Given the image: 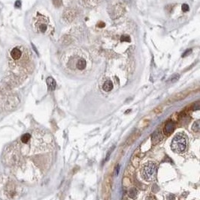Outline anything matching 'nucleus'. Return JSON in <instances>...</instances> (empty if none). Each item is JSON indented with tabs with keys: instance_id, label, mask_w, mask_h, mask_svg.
I'll list each match as a JSON object with an SVG mask.
<instances>
[{
	"instance_id": "obj_1",
	"label": "nucleus",
	"mask_w": 200,
	"mask_h": 200,
	"mask_svg": "<svg viewBox=\"0 0 200 200\" xmlns=\"http://www.w3.org/2000/svg\"><path fill=\"white\" fill-rule=\"evenodd\" d=\"M157 165L154 162L148 161L143 164L141 168V176L146 181H152L155 179Z\"/></svg>"
},
{
	"instance_id": "obj_2",
	"label": "nucleus",
	"mask_w": 200,
	"mask_h": 200,
	"mask_svg": "<svg viewBox=\"0 0 200 200\" xmlns=\"http://www.w3.org/2000/svg\"><path fill=\"white\" fill-rule=\"evenodd\" d=\"M187 146V140L186 136L182 133L176 134L171 144V148L172 151L175 153H182L186 150Z\"/></svg>"
},
{
	"instance_id": "obj_3",
	"label": "nucleus",
	"mask_w": 200,
	"mask_h": 200,
	"mask_svg": "<svg viewBox=\"0 0 200 200\" xmlns=\"http://www.w3.org/2000/svg\"><path fill=\"white\" fill-rule=\"evenodd\" d=\"M5 193L9 199H14L17 193V186L14 181H9L5 187Z\"/></svg>"
},
{
	"instance_id": "obj_4",
	"label": "nucleus",
	"mask_w": 200,
	"mask_h": 200,
	"mask_svg": "<svg viewBox=\"0 0 200 200\" xmlns=\"http://www.w3.org/2000/svg\"><path fill=\"white\" fill-rule=\"evenodd\" d=\"M11 56L14 60H18L22 56V51L18 47H14L11 51Z\"/></svg>"
},
{
	"instance_id": "obj_5",
	"label": "nucleus",
	"mask_w": 200,
	"mask_h": 200,
	"mask_svg": "<svg viewBox=\"0 0 200 200\" xmlns=\"http://www.w3.org/2000/svg\"><path fill=\"white\" fill-rule=\"evenodd\" d=\"M174 128H175V124L172 121H168L167 123L166 124L165 127H164V133L166 135H169V134L173 132Z\"/></svg>"
},
{
	"instance_id": "obj_6",
	"label": "nucleus",
	"mask_w": 200,
	"mask_h": 200,
	"mask_svg": "<svg viewBox=\"0 0 200 200\" xmlns=\"http://www.w3.org/2000/svg\"><path fill=\"white\" fill-rule=\"evenodd\" d=\"M113 89V82L110 80H107L103 85V91H107V92L112 91Z\"/></svg>"
},
{
	"instance_id": "obj_7",
	"label": "nucleus",
	"mask_w": 200,
	"mask_h": 200,
	"mask_svg": "<svg viewBox=\"0 0 200 200\" xmlns=\"http://www.w3.org/2000/svg\"><path fill=\"white\" fill-rule=\"evenodd\" d=\"M47 85H48L49 88L51 90H55L56 87V81H55V79H53V77H48L47 79Z\"/></svg>"
},
{
	"instance_id": "obj_8",
	"label": "nucleus",
	"mask_w": 200,
	"mask_h": 200,
	"mask_svg": "<svg viewBox=\"0 0 200 200\" xmlns=\"http://www.w3.org/2000/svg\"><path fill=\"white\" fill-rule=\"evenodd\" d=\"M86 67V62L84 59H80L77 63V68L79 70H84Z\"/></svg>"
},
{
	"instance_id": "obj_9",
	"label": "nucleus",
	"mask_w": 200,
	"mask_h": 200,
	"mask_svg": "<svg viewBox=\"0 0 200 200\" xmlns=\"http://www.w3.org/2000/svg\"><path fill=\"white\" fill-rule=\"evenodd\" d=\"M128 196H129L130 198L135 199L136 197V196H137V190H136V189L134 187L130 188L129 191H128Z\"/></svg>"
},
{
	"instance_id": "obj_10",
	"label": "nucleus",
	"mask_w": 200,
	"mask_h": 200,
	"mask_svg": "<svg viewBox=\"0 0 200 200\" xmlns=\"http://www.w3.org/2000/svg\"><path fill=\"white\" fill-rule=\"evenodd\" d=\"M31 139V135L29 133H25L23 135H22L21 138H20V140L23 143H27Z\"/></svg>"
},
{
	"instance_id": "obj_11",
	"label": "nucleus",
	"mask_w": 200,
	"mask_h": 200,
	"mask_svg": "<svg viewBox=\"0 0 200 200\" xmlns=\"http://www.w3.org/2000/svg\"><path fill=\"white\" fill-rule=\"evenodd\" d=\"M187 93L188 92H185V91L179 92V93H178L175 96V100H176V101H179V100L184 99V97H186L187 95Z\"/></svg>"
},
{
	"instance_id": "obj_12",
	"label": "nucleus",
	"mask_w": 200,
	"mask_h": 200,
	"mask_svg": "<svg viewBox=\"0 0 200 200\" xmlns=\"http://www.w3.org/2000/svg\"><path fill=\"white\" fill-rule=\"evenodd\" d=\"M199 128H200L199 121H196V122L193 124V127H192L193 130H194L195 132H199Z\"/></svg>"
},
{
	"instance_id": "obj_13",
	"label": "nucleus",
	"mask_w": 200,
	"mask_h": 200,
	"mask_svg": "<svg viewBox=\"0 0 200 200\" xmlns=\"http://www.w3.org/2000/svg\"><path fill=\"white\" fill-rule=\"evenodd\" d=\"M178 79H179V75L174 74L172 77H170V79H169V82H170V83H175V82H176Z\"/></svg>"
},
{
	"instance_id": "obj_14",
	"label": "nucleus",
	"mask_w": 200,
	"mask_h": 200,
	"mask_svg": "<svg viewBox=\"0 0 200 200\" xmlns=\"http://www.w3.org/2000/svg\"><path fill=\"white\" fill-rule=\"evenodd\" d=\"M121 40L122 42H130V38L128 35H122L121 38Z\"/></svg>"
},
{
	"instance_id": "obj_15",
	"label": "nucleus",
	"mask_w": 200,
	"mask_h": 200,
	"mask_svg": "<svg viewBox=\"0 0 200 200\" xmlns=\"http://www.w3.org/2000/svg\"><path fill=\"white\" fill-rule=\"evenodd\" d=\"M47 28V25L44 24V23H42V24H40V26H39V30H40L41 32H46Z\"/></svg>"
},
{
	"instance_id": "obj_16",
	"label": "nucleus",
	"mask_w": 200,
	"mask_h": 200,
	"mask_svg": "<svg viewBox=\"0 0 200 200\" xmlns=\"http://www.w3.org/2000/svg\"><path fill=\"white\" fill-rule=\"evenodd\" d=\"M181 8H182V11H183L184 12H187V11H189V6H188V5H187V4L182 5Z\"/></svg>"
},
{
	"instance_id": "obj_17",
	"label": "nucleus",
	"mask_w": 200,
	"mask_h": 200,
	"mask_svg": "<svg viewBox=\"0 0 200 200\" xmlns=\"http://www.w3.org/2000/svg\"><path fill=\"white\" fill-rule=\"evenodd\" d=\"M14 6L17 8H20V7H21V1H20V0L16 1V2H15V4H14Z\"/></svg>"
},
{
	"instance_id": "obj_18",
	"label": "nucleus",
	"mask_w": 200,
	"mask_h": 200,
	"mask_svg": "<svg viewBox=\"0 0 200 200\" xmlns=\"http://www.w3.org/2000/svg\"><path fill=\"white\" fill-rule=\"evenodd\" d=\"M191 52H192V50H190H190H187L186 52H185V53H184V54H183L182 57H185V56H187V55H189V54H190V53H191Z\"/></svg>"
},
{
	"instance_id": "obj_19",
	"label": "nucleus",
	"mask_w": 200,
	"mask_h": 200,
	"mask_svg": "<svg viewBox=\"0 0 200 200\" xmlns=\"http://www.w3.org/2000/svg\"><path fill=\"white\" fill-rule=\"evenodd\" d=\"M97 26L98 27H101V28H102V27H104L105 26V23L103 22H100L98 24H97Z\"/></svg>"
}]
</instances>
